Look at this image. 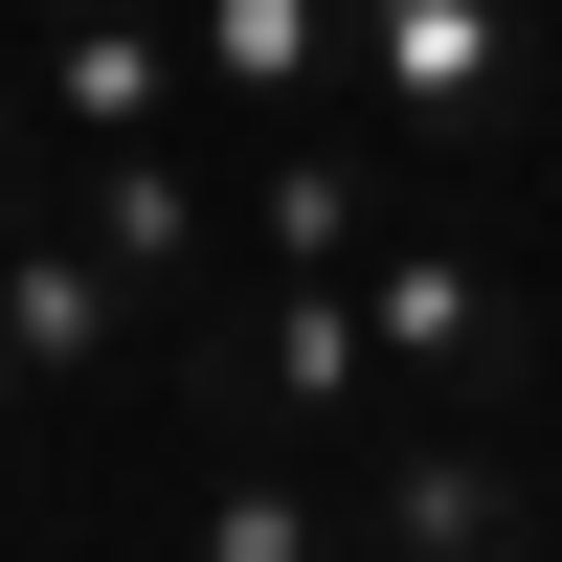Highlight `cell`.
<instances>
[{
  "label": "cell",
  "instance_id": "52a82bcc",
  "mask_svg": "<svg viewBox=\"0 0 562 562\" xmlns=\"http://www.w3.org/2000/svg\"><path fill=\"white\" fill-rule=\"evenodd\" d=\"M248 248H270V270H360V248H383V158H360V135H315V113H270Z\"/></svg>",
  "mask_w": 562,
  "mask_h": 562
},
{
  "label": "cell",
  "instance_id": "6da1fadb",
  "mask_svg": "<svg viewBox=\"0 0 562 562\" xmlns=\"http://www.w3.org/2000/svg\"><path fill=\"white\" fill-rule=\"evenodd\" d=\"M338 68L383 90L428 158L495 180V158L540 135V0H338Z\"/></svg>",
  "mask_w": 562,
  "mask_h": 562
},
{
  "label": "cell",
  "instance_id": "8fae6325",
  "mask_svg": "<svg viewBox=\"0 0 562 562\" xmlns=\"http://www.w3.org/2000/svg\"><path fill=\"white\" fill-rule=\"evenodd\" d=\"M0 203H23V180H0Z\"/></svg>",
  "mask_w": 562,
  "mask_h": 562
},
{
  "label": "cell",
  "instance_id": "7c38bea8",
  "mask_svg": "<svg viewBox=\"0 0 562 562\" xmlns=\"http://www.w3.org/2000/svg\"><path fill=\"white\" fill-rule=\"evenodd\" d=\"M0 23H23V0H0Z\"/></svg>",
  "mask_w": 562,
  "mask_h": 562
},
{
  "label": "cell",
  "instance_id": "7a4b0ae2",
  "mask_svg": "<svg viewBox=\"0 0 562 562\" xmlns=\"http://www.w3.org/2000/svg\"><path fill=\"white\" fill-rule=\"evenodd\" d=\"M360 338H383V405H518L540 383L518 270L450 248V225H383V248H360Z\"/></svg>",
  "mask_w": 562,
  "mask_h": 562
},
{
  "label": "cell",
  "instance_id": "9c48e42d",
  "mask_svg": "<svg viewBox=\"0 0 562 562\" xmlns=\"http://www.w3.org/2000/svg\"><path fill=\"white\" fill-rule=\"evenodd\" d=\"M180 562H360V540H338V495H315L270 428H225V473H203V518H180Z\"/></svg>",
  "mask_w": 562,
  "mask_h": 562
},
{
  "label": "cell",
  "instance_id": "277c9868",
  "mask_svg": "<svg viewBox=\"0 0 562 562\" xmlns=\"http://www.w3.org/2000/svg\"><path fill=\"white\" fill-rule=\"evenodd\" d=\"M203 428H383L360 270H270V315H248V338H203Z\"/></svg>",
  "mask_w": 562,
  "mask_h": 562
},
{
  "label": "cell",
  "instance_id": "30bf717a",
  "mask_svg": "<svg viewBox=\"0 0 562 562\" xmlns=\"http://www.w3.org/2000/svg\"><path fill=\"white\" fill-rule=\"evenodd\" d=\"M0 450H23V383H0Z\"/></svg>",
  "mask_w": 562,
  "mask_h": 562
},
{
  "label": "cell",
  "instance_id": "4fadbf2b",
  "mask_svg": "<svg viewBox=\"0 0 562 562\" xmlns=\"http://www.w3.org/2000/svg\"><path fill=\"white\" fill-rule=\"evenodd\" d=\"M540 23H562V0H540Z\"/></svg>",
  "mask_w": 562,
  "mask_h": 562
},
{
  "label": "cell",
  "instance_id": "5b68a950",
  "mask_svg": "<svg viewBox=\"0 0 562 562\" xmlns=\"http://www.w3.org/2000/svg\"><path fill=\"white\" fill-rule=\"evenodd\" d=\"M135 360V293H113V248H90L68 203H0V383L23 405H90Z\"/></svg>",
  "mask_w": 562,
  "mask_h": 562
},
{
  "label": "cell",
  "instance_id": "3957f363",
  "mask_svg": "<svg viewBox=\"0 0 562 562\" xmlns=\"http://www.w3.org/2000/svg\"><path fill=\"white\" fill-rule=\"evenodd\" d=\"M360 562H540L518 405H383V495H360Z\"/></svg>",
  "mask_w": 562,
  "mask_h": 562
},
{
  "label": "cell",
  "instance_id": "ba28073f",
  "mask_svg": "<svg viewBox=\"0 0 562 562\" xmlns=\"http://www.w3.org/2000/svg\"><path fill=\"white\" fill-rule=\"evenodd\" d=\"M180 68L225 113H315L338 90V0H180Z\"/></svg>",
  "mask_w": 562,
  "mask_h": 562
},
{
  "label": "cell",
  "instance_id": "8992f818",
  "mask_svg": "<svg viewBox=\"0 0 562 562\" xmlns=\"http://www.w3.org/2000/svg\"><path fill=\"white\" fill-rule=\"evenodd\" d=\"M45 203H68L90 248H113V293H135V315H180V293H203V248H225V203H203V180L158 158V135H113V158H68Z\"/></svg>",
  "mask_w": 562,
  "mask_h": 562
}]
</instances>
